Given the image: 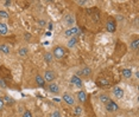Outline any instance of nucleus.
Instances as JSON below:
<instances>
[{"instance_id": "nucleus-15", "label": "nucleus", "mask_w": 139, "mask_h": 117, "mask_svg": "<svg viewBox=\"0 0 139 117\" xmlns=\"http://www.w3.org/2000/svg\"><path fill=\"white\" fill-rule=\"evenodd\" d=\"M121 72H122V76H124L125 78H131L132 77V75H133L132 70H130V69H124Z\"/></svg>"}, {"instance_id": "nucleus-20", "label": "nucleus", "mask_w": 139, "mask_h": 117, "mask_svg": "<svg viewBox=\"0 0 139 117\" xmlns=\"http://www.w3.org/2000/svg\"><path fill=\"white\" fill-rule=\"evenodd\" d=\"M100 100L102 102L103 104H106L107 102H109L111 99H109V96H108V95H101V96H100Z\"/></svg>"}, {"instance_id": "nucleus-4", "label": "nucleus", "mask_w": 139, "mask_h": 117, "mask_svg": "<svg viewBox=\"0 0 139 117\" xmlns=\"http://www.w3.org/2000/svg\"><path fill=\"white\" fill-rule=\"evenodd\" d=\"M63 21H64V25L69 26V27H74V22H75V19H74V17H72L71 14H67V15H64Z\"/></svg>"}, {"instance_id": "nucleus-3", "label": "nucleus", "mask_w": 139, "mask_h": 117, "mask_svg": "<svg viewBox=\"0 0 139 117\" xmlns=\"http://www.w3.org/2000/svg\"><path fill=\"white\" fill-rule=\"evenodd\" d=\"M106 28H107L108 32H114V31H115V28H117V22H115V20H114L113 18H109V19L107 20Z\"/></svg>"}, {"instance_id": "nucleus-6", "label": "nucleus", "mask_w": 139, "mask_h": 117, "mask_svg": "<svg viewBox=\"0 0 139 117\" xmlns=\"http://www.w3.org/2000/svg\"><path fill=\"white\" fill-rule=\"evenodd\" d=\"M113 95L115 96L117 98H119V99H121L122 97H124V90H122V88H119V87H115L113 89Z\"/></svg>"}, {"instance_id": "nucleus-8", "label": "nucleus", "mask_w": 139, "mask_h": 117, "mask_svg": "<svg viewBox=\"0 0 139 117\" xmlns=\"http://www.w3.org/2000/svg\"><path fill=\"white\" fill-rule=\"evenodd\" d=\"M78 33V28L77 27H70L69 30L65 31V33H64V36L65 37H75V34Z\"/></svg>"}, {"instance_id": "nucleus-23", "label": "nucleus", "mask_w": 139, "mask_h": 117, "mask_svg": "<svg viewBox=\"0 0 139 117\" xmlns=\"http://www.w3.org/2000/svg\"><path fill=\"white\" fill-rule=\"evenodd\" d=\"M4 102H6V103H9V104H13L14 103V100L12 99L11 97H9V96H5V97H4Z\"/></svg>"}, {"instance_id": "nucleus-25", "label": "nucleus", "mask_w": 139, "mask_h": 117, "mask_svg": "<svg viewBox=\"0 0 139 117\" xmlns=\"http://www.w3.org/2000/svg\"><path fill=\"white\" fill-rule=\"evenodd\" d=\"M0 18H9V13L6 11H0Z\"/></svg>"}, {"instance_id": "nucleus-26", "label": "nucleus", "mask_w": 139, "mask_h": 117, "mask_svg": "<svg viewBox=\"0 0 139 117\" xmlns=\"http://www.w3.org/2000/svg\"><path fill=\"white\" fill-rule=\"evenodd\" d=\"M50 117H61V114L58 111H54L50 114Z\"/></svg>"}, {"instance_id": "nucleus-29", "label": "nucleus", "mask_w": 139, "mask_h": 117, "mask_svg": "<svg viewBox=\"0 0 139 117\" xmlns=\"http://www.w3.org/2000/svg\"><path fill=\"white\" fill-rule=\"evenodd\" d=\"M76 3L78 4V5H84V4H86V0H77V1H76Z\"/></svg>"}, {"instance_id": "nucleus-18", "label": "nucleus", "mask_w": 139, "mask_h": 117, "mask_svg": "<svg viewBox=\"0 0 139 117\" xmlns=\"http://www.w3.org/2000/svg\"><path fill=\"white\" fill-rule=\"evenodd\" d=\"M138 46H139V39H136V40H133V42L131 43V49L134 51L138 50Z\"/></svg>"}, {"instance_id": "nucleus-7", "label": "nucleus", "mask_w": 139, "mask_h": 117, "mask_svg": "<svg viewBox=\"0 0 139 117\" xmlns=\"http://www.w3.org/2000/svg\"><path fill=\"white\" fill-rule=\"evenodd\" d=\"M63 100L68 104V105H74V103H75L74 97H72L71 95H69V93H64L63 95Z\"/></svg>"}, {"instance_id": "nucleus-13", "label": "nucleus", "mask_w": 139, "mask_h": 117, "mask_svg": "<svg viewBox=\"0 0 139 117\" xmlns=\"http://www.w3.org/2000/svg\"><path fill=\"white\" fill-rule=\"evenodd\" d=\"M7 32H9L7 25L4 24V22H0V34H1V36H5V34H7Z\"/></svg>"}, {"instance_id": "nucleus-30", "label": "nucleus", "mask_w": 139, "mask_h": 117, "mask_svg": "<svg viewBox=\"0 0 139 117\" xmlns=\"http://www.w3.org/2000/svg\"><path fill=\"white\" fill-rule=\"evenodd\" d=\"M45 24H47V22H45L44 20H39V25H41V26H44Z\"/></svg>"}, {"instance_id": "nucleus-27", "label": "nucleus", "mask_w": 139, "mask_h": 117, "mask_svg": "<svg viewBox=\"0 0 139 117\" xmlns=\"http://www.w3.org/2000/svg\"><path fill=\"white\" fill-rule=\"evenodd\" d=\"M23 117H32V115H31V112L29 111V110H26V111H24V114H23Z\"/></svg>"}, {"instance_id": "nucleus-9", "label": "nucleus", "mask_w": 139, "mask_h": 117, "mask_svg": "<svg viewBox=\"0 0 139 117\" xmlns=\"http://www.w3.org/2000/svg\"><path fill=\"white\" fill-rule=\"evenodd\" d=\"M48 90H49L50 92H52V93H58L59 92V87L56 83H52V82H51V83L48 85Z\"/></svg>"}, {"instance_id": "nucleus-22", "label": "nucleus", "mask_w": 139, "mask_h": 117, "mask_svg": "<svg viewBox=\"0 0 139 117\" xmlns=\"http://www.w3.org/2000/svg\"><path fill=\"white\" fill-rule=\"evenodd\" d=\"M18 53H19V56H22V57L26 56V54H28V49H26V48H22V49H19Z\"/></svg>"}, {"instance_id": "nucleus-14", "label": "nucleus", "mask_w": 139, "mask_h": 117, "mask_svg": "<svg viewBox=\"0 0 139 117\" xmlns=\"http://www.w3.org/2000/svg\"><path fill=\"white\" fill-rule=\"evenodd\" d=\"M76 43H77V38H76V37H71V38L69 39V42H68L67 46L69 49H71V48H74V46L76 45Z\"/></svg>"}, {"instance_id": "nucleus-16", "label": "nucleus", "mask_w": 139, "mask_h": 117, "mask_svg": "<svg viewBox=\"0 0 139 117\" xmlns=\"http://www.w3.org/2000/svg\"><path fill=\"white\" fill-rule=\"evenodd\" d=\"M36 83L38 84L39 87H44V83H45V81H44V78L42 77V76H39V75H37L36 76Z\"/></svg>"}, {"instance_id": "nucleus-12", "label": "nucleus", "mask_w": 139, "mask_h": 117, "mask_svg": "<svg viewBox=\"0 0 139 117\" xmlns=\"http://www.w3.org/2000/svg\"><path fill=\"white\" fill-rule=\"evenodd\" d=\"M90 73H92V69L89 66H84L81 70V76H83V77H88V76H90Z\"/></svg>"}, {"instance_id": "nucleus-33", "label": "nucleus", "mask_w": 139, "mask_h": 117, "mask_svg": "<svg viewBox=\"0 0 139 117\" xmlns=\"http://www.w3.org/2000/svg\"><path fill=\"white\" fill-rule=\"evenodd\" d=\"M0 84H1V85H3V87H6V84L4 83V81H0Z\"/></svg>"}, {"instance_id": "nucleus-10", "label": "nucleus", "mask_w": 139, "mask_h": 117, "mask_svg": "<svg viewBox=\"0 0 139 117\" xmlns=\"http://www.w3.org/2000/svg\"><path fill=\"white\" fill-rule=\"evenodd\" d=\"M70 83L74 84V85H76L77 88L82 87V81H81V78L77 77V76H72V77L70 78Z\"/></svg>"}, {"instance_id": "nucleus-5", "label": "nucleus", "mask_w": 139, "mask_h": 117, "mask_svg": "<svg viewBox=\"0 0 139 117\" xmlns=\"http://www.w3.org/2000/svg\"><path fill=\"white\" fill-rule=\"evenodd\" d=\"M56 78V73L54 72V71H51V70H48L47 72H45V76H44V81L45 82H52L54 79Z\"/></svg>"}, {"instance_id": "nucleus-2", "label": "nucleus", "mask_w": 139, "mask_h": 117, "mask_svg": "<svg viewBox=\"0 0 139 117\" xmlns=\"http://www.w3.org/2000/svg\"><path fill=\"white\" fill-rule=\"evenodd\" d=\"M105 105H106V109H107V111L108 112H117L118 110H119V105H118L115 102H113V100L107 102Z\"/></svg>"}, {"instance_id": "nucleus-19", "label": "nucleus", "mask_w": 139, "mask_h": 117, "mask_svg": "<svg viewBox=\"0 0 139 117\" xmlns=\"http://www.w3.org/2000/svg\"><path fill=\"white\" fill-rule=\"evenodd\" d=\"M52 54H51L50 52H47L45 53V56H44V59H45V61H47V63H51V61H52Z\"/></svg>"}, {"instance_id": "nucleus-24", "label": "nucleus", "mask_w": 139, "mask_h": 117, "mask_svg": "<svg viewBox=\"0 0 139 117\" xmlns=\"http://www.w3.org/2000/svg\"><path fill=\"white\" fill-rule=\"evenodd\" d=\"M100 85H101V87H108L109 82L107 81V79H101V81H100Z\"/></svg>"}, {"instance_id": "nucleus-32", "label": "nucleus", "mask_w": 139, "mask_h": 117, "mask_svg": "<svg viewBox=\"0 0 139 117\" xmlns=\"http://www.w3.org/2000/svg\"><path fill=\"white\" fill-rule=\"evenodd\" d=\"M4 4H5V6H10V4H11V1H5V3H4Z\"/></svg>"}, {"instance_id": "nucleus-34", "label": "nucleus", "mask_w": 139, "mask_h": 117, "mask_svg": "<svg viewBox=\"0 0 139 117\" xmlns=\"http://www.w3.org/2000/svg\"><path fill=\"white\" fill-rule=\"evenodd\" d=\"M0 91H1V90H0Z\"/></svg>"}, {"instance_id": "nucleus-28", "label": "nucleus", "mask_w": 139, "mask_h": 117, "mask_svg": "<svg viewBox=\"0 0 139 117\" xmlns=\"http://www.w3.org/2000/svg\"><path fill=\"white\" fill-rule=\"evenodd\" d=\"M4 106H5V102H4V98H0V110H3Z\"/></svg>"}, {"instance_id": "nucleus-11", "label": "nucleus", "mask_w": 139, "mask_h": 117, "mask_svg": "<svg viewBox=\"0 0 139 117\" xmlns=\"http://www.w3.org/2000/svg\"><path fill=\"white\" fill-rule=\"evenodd\" d=\"M87 99V95H86V92L82 90V91H78L77 92V100L80 102V103H84Z\"/></svg>"}, {"instance_id": "nucleus-17", "label": "nucleus", "mask_w": 139, "mask_h": 117, "mask_svg": "<svg viewBox=\"0 0 139 117\" xmlns=\"http://www.w3.org/2000/svg\"><path fill=\"white\" fill-rule=\"evenodd\" d=\"M82 106L81 105H76L75 108H74V115H76V116H80L81 114H82Z\"/></svg>"}, {"instance_id": "nucleus-1", "label": "nucleus", "mask_w": 139, "mask_h": 117, "mask_svg": "<svg viewBox=\"0 0 139 117\" xmlns=\"http://www.w3.org/2000/svg\"><path fill=\"white\" fill-rule=\"evenodd\" d=\"M64 56H65V50H64L62 46H56V48L54 49L52 57H55V58H57V59H62Z\"/></svg>"}, {"instance_id": "nucleus-31", "label": "nucleus", "mask_w": 139, "mask_h": 117, "mask_svg": "<svg viewBox=\"0 0 139 117\" xmlns=\"http://www.w3.org/2000/svg\"><path fill=\"white\" fill-rule=\"evenodd\" d=\"M24 37H25V39H30V38H31L30 33H25V36H24Z\"/></svg>"}, {"instance_id": "nucleus-21", "label": "nucleus", "mask_w": 139, "mask_h": 117, "mask_svg": "<svg viewBox=\"0 0 139 117\" xmlns=\"http://www.w3.org/2000/svg\"><path fill=\"white\" fill-rule=\"evenodd\" d=\"M0 51L4 53H10V48L7 46V45H0Z\"/></svg>"}]
</instances>
